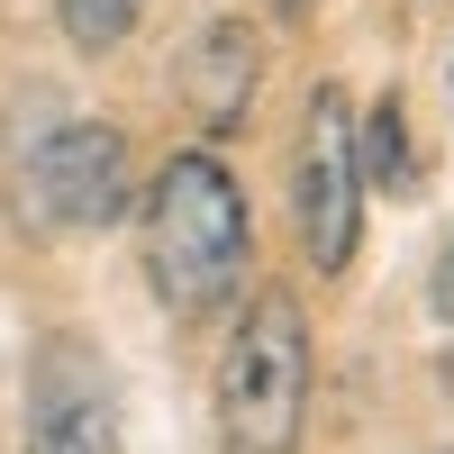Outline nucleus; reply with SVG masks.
<instances>
[{
    "mask_svg": "<svg viewBox=\"0 0 454 454\" xmlns=\"http://www.w3.org/2000/svg\"><path fill=\"white\" fill-rule=\"evenodd\" d=\"M254 227H246V192L209 145L173 155L145 192V282L173 318H209L227 291L246 282Z\"/></svg>",
    "mask_w": 454,
    "mask_h": 454,
    "instance_id": "obj_1",
    "label": "nucleus"
},
{
    "mask_svg": "<svg viewBox=\"0 0 454 454\" xmlns=\"http://www.w3.org/2000/svg\"><path fill=\"white\" fill-rule=\"evenodd\" d=\"M309 427V318L291 291H254L218 355V454H300Z\"/></svg>",
    "mask_w": 454,
    "mask_h": 454,
    "instance_id": "obj_2",
    "label": "nucleus"
},
{
    "mask_svg": "<svg viewBox=\"0 0 454 454\" xmlns=\"http://www.w3.org/2000/svg\"><path fill=\"white\" fill-rule=\"evenodd\" d=\"M291 218H300V246H309L318 273H346L355 263V246H364V164H355V100L336 82H318L309 128H300Z\"/></svg>",
    "mask_w": 454,
    "mask_h": 454,
    "instance_id": "obj_3",
    "label": "nucleus"
},
{
    "mask_svg": "<svg viewBox=\"0 0 454 454\" xmlns=\"http://www.w3.org/2000/svg\"><path fill=\"white\" fill-rule=\"evenodd\" d=\"M19 200L36 227H109L128 209V137L109 119H64L36 137L19 173Z\"/></svg>",
    "mask_w": 454,
    "mask_h": 454,
    "instance_id": "obj_4",
    "label": "nucleus"
},
{
    "mask_svg": "<svg viewBox=\"0 0 454 454\" xmlns=\"http://www.w3.org/2000/svg\"><path fill=\"white\" fill-rule=\"evenodd\" d=\"M27 454H119V382L82 336H46L27 364Z\"/></svg>",
    "mask_w": 454,
    "mask_h": 454,
    "instance_id": "obj_5",
    "label": "nucleus"
},
{
    "mask_svg": "<svg viewBox=\"0 0 454 454\" xmlns=\"http://www.w3.org/2000/svg\"><path fill=\"white\" fill-rule=\"evenodd\" d=\"M254 73H263V55H254V27L246 19H218V27L192 36V55H182V91H192V109H200L209 137H227V128L246 119Z\"/></svg>",
    "mask_w": 454,
    "mask_h": 454,
    "instance_id": "obj_6",
    "label": "nucleus"
},
{
    "mask_svg": "<svg viewBox=\"0 0 454 454\" xmlns=\"http://www.w3.org/2000/svg\"><path fill=\"white\" fill-rule=\"evenodd\" d=\"M355 164H364V182H409V109H400V91L372 100V119L355 128Z\"/></svg>",
    "mask_w": 454,
    "mask_h": 454,
    "instance_id": "obj_7",
    "label": "nucleus"
},
{
    "mask_svg": "<svg viewBox=\"0 0 454 454\" xmlns=\"http://www.w3.org/2000/svg\"><path fill=\"white\" fill-rule=\"evenodd\" d=\"M55 19H64V36L82 55H109V46H128V27L145 19V0H55Z\"/></svg>",
    "mask_w": 454,
    "mask_h": 454,
    "instance_id": "obj_8",
    "label": "nucleus"
},
{
    "mask_svg": "<svg viewBox=\"0 0 454 454\" xmlns=\"http://www.w3.org/2000/svg\"><path fill=\"white\" fill-rule=\"evenodd\" d=\"M427 309H436V318H454V246H445V263H436V282H427Z\"/></svg>",
    "mask_w": 454,
    "mask_h": 454,
    "instance_id": "obj_9",
    "label": "nucleus"
},
{
    "mask_svg": "<svg viewBox=\"0 0 454 454\" xmlns=\"http://www.w3.org/2000/svg\"><path fill=\"white\" fill-rule=\"evenodd\" d=\"M445 82H454V73H445Z\"/></svg>",
    "mask_w": 454,
    "mask_h": 454,
    "instance_id": "obj_10",
    "label": "nucleus"
}]
</instances>
